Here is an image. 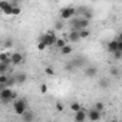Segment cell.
I'll return each instance as SVG.
<instances>
[{
    "mask_svg": "<svg viewBox=\"0 0 122 122\" xmlns=\"http://www.w3.org/2000/svg\"><path fill=\"white\" fill-rule=\"evenodd\" d=\"M68 22H69L71 30H82V29H88V27H89V23H91V20H88V19H85V17H79V16L72 17V19L68 20Z\"/></svg>",
    "mask_w": 122,
    "mask_h": 122,
    "instance_id": "1",
    "label": "cell"
},
{
    "mask_svg": "<svg viewBox=\"0 0 122 122\" xmlns=\"http://www.w3.org/2000/svg\"><path fill=\"white\" fill-rule=\"evenodd\" d=\"M15 99H17V93L12 88L5 86V88L0 89V101H2L3 103H9V102H12Z\"/></svg>",
    "mask_w": 122,
    "mask_h": 122,
    "instance_id": "2",
    "label": "cell"
},
{
    "mask_svg": "<svg viewBox=\"0 0 122 122\" xmlns=\"http://www.w3.org/2000/svg\"><path fill=\"white\" fill-rule=\"evenodd\" d=\"M13 111L17 116L23 115L26 111H27V101L25 98H19V99H15L13 101Z\"/></svg>",
    "mask_w": 122,
    "mask_h": 122,
    "instance_id": "3",
    "label": "cell"
},
{
    "mask_svg": "<svg viewBox=\"0 0 122 122\" xmlns=\"http://www.w3.org/2000/svg\"><path fill=\"white\" fill-rule=\"evenodd\" d=\"M56 40H57V37H56V35H55V32H46V33H43L40 37H39V42H43V43H46V46L47 47H50V46H55V43H56Z\"/></svg>",
    "mask_w": 122,
    "mask_h": 122,
    "instance_id": "4",
    "label": "cell"
},
{
    "mask_svg": "<svg viewBox=\"0 0 122 122\" xmlns=\"http://www.w3.org/2000/svg\"><path fill=\"white\" fill-rule=\"evenodd\" d=\"M59 16H60V19H63V20H71L72 17L76 16V7H73V6H66V7H63V9H60Z\"/></svg>",
    "mask_w": 122,
    "mask_h": 122,
    "instance_id": "5",
    "label": "cell"
},
{
    "mask_svg": "<svg viewBox=\"0 0 122 122\" xmlns=\"http://www.w3.org/2000/svg\"><path fill=\"white\" fill-rule=\"evenodd\" d=\"M76 16H79V17H85V19L91 20L92 16H93V10H92L91 7L81 6V7H76Z\"/></svg>",
    "mask_w": 122,
    "mask_h": 122,
    "instance_id": "6",
    "label": "cell"
},
{
    "mask_svg": "<svg viewBox=\"0 0 122 122\" xmlns=\"http://www.w3.org/2000/svg\"><path fill=\"white\" fill-rule=\"evenodd\" d=\"M101 118H102L101 111H98V109H95V108H92V109H89V111H88V119H89V121L96 122V121H99Z\"/></svg>",
    "mask_w": 122,
    "mask_h": 122,
    "instance_id": "7",
    "label": "cell"
},
{
    "mask_svg": "<svg viewBox=\"0 0 122 122\" xmlns=\"http://www.w3.org/2000/svg\"><path fill=\"white\" fill-rule=\"evenodd\" d=\"M79 40H82L79 30H71L69 35H68V42H69V43H76V42H79Z\"/></svg>",
    "mask_w": 122,
    "mask_h": 122,
    "instance_id": "8",
    "label": "cell"
},
{
    "mask_svg": "<svg viewBox=\"0 0 122 122\" xmlns=\"http://www.w3.org/2000/svg\"><path fill=\"white\" fill-rule=\"evenodd\" d=\"M88 119V111H85L83 108L79 109L78 112H75V121L76 122H83Z\"/></svg>",
    "mask_w": 122,
    "mask_h": 122,
    "instance_id": "9",
    "label": "cell"
},
{
    "mask_svg": "<svg viewBox=\"0 0 122 122\" xmlns=\"http://www.w3.org/2000/svg\"><path fill=\"white\" fill-rule=\"evenodd\" d=\"M10 59H12L13 65H20L23 62V55L20 52H13V53H10Z\"/></svg>",
    "mask_w": 122,
    "mask_h": 122,
    "instance_id": "10",
    "label": "cell"
},
{
    "mask_svg": "<svg viewBox=\"0 0 122 122\" xmlns=\"http://www.w3.org/2000/svg\"><path fill=\"white\" fill-rule=\"evenodd\" d=\"M106 47H108V50H109L111 53H115L116 50H119V42H118V39H112V40H109L108 45H106Z\"/></svg>",
    "mask_w": 122,
    "mask_h": 122,
    "instance_id": "11",
    "label": "cell"
},
{
    "mask_svg": "<svg viewBox=\"0 0 122 122\" xmlns=\"http://www.w3.org/2000/svg\"><path fill=\"white\" fill-rule=\"evenodd\" d=\"M20 118H22V121L23 122H32V121H35V118H36V115H35V112H32V111H26L23 115H20Z\"/></svg>",
    "mask_w": 122,
    "mask_h": 122,
    "instance_id": "12",
    "label": "cell"
},
{
    "mask_svg": "<svg viewBox=\"0 0 122 122\" xmlns=\"http://www.w3.org/2000/svg\"><path fill=\"white\" fill-rule=\"evenodd\" d=\"M85 76H86V78H96V76H98V69H96L95 66H89V68H86V71H85Z\"/></svg>",
    "mask_w": 122,
    "mask_h": 122,
    "instance_id": "13",
    "label": "cell"
},
{
    "mask_svg": "<svg viewBox=\"0 0 122 122\" xmlns=\"http://www.w3.org/2000/svg\"><path fill=\"white\" fill-rule=\"evenodd\" d=\"M60 50V55H62V56H68V55H71L72 53V50H73V47L68 43V45H65L62 49H59Z\"/></svg>",
    "mask_w": 122,
    "mask_h": 122,
    "instance_id": "14",
    "label": "cell"
},
{
    "mask_svg": "<svg viewBox=\"0 0 122 122\" xmlns=\"http://www.w3.org/2000/svg\"><path fill=\"white\" fill-rule=\"evenodd\" d=\"M65 45H68V39H63V37H57V40H56V43H55V46H56L57 49H62Z\"/></svg>",
    "mask_w": 122,
    "mask_h": 122,
    "instance_id": "15",
    "label": "cell"
},
{
    "mask_svg": "<svg viewBox=\"0 0 122 122\" xmlns=\"http://www.w3.org/2000/svg\"><path fill=\"white\" fill-rule=\"evenodd\" d=\"M22 13V7L19 5H12V16H19Z\"/></svg>",
    "mask_w": 122,
    "mask_h": 122,
    "instance_id": "16",
    "label": "cell"
},
{
    "mask_svg": "<svg viewBox=\"0 0 122 122\" xmlns=\"http://www.w3.org/2000/svg\"><path fill=\"white\" fill-rule=\"evenodd\" d=\"M10 6H12V2H9V0H2V2H0V9H2V12L7 10Z\"/></svg>",
    "mask_w": 122,
    "mask_h": 122,
    "instance_id": "17",
    "label": "cell"
},
{
    "mask_svg": "<svg viewBox=\"0 0 122 122\" xmlns=\"http://www.w3.org/2000/svg\"><path fill=\"white\" fill-rule=\"evenodd\" d=\"M16 79H17V83H25L27 81V75L26 73H17L16 75Z\"/></svg>",
    "mask_w": 122,
    "mask_h": 122,
    "instance_id": "18",
    "label": "cell"
},
{
    "mask_svg": "<svg viewBox=\"0 0 122 122\" xmlns=\"http://www.w3.org/2000/svg\"><path fill=\"white\" fill-rule=\"evenodd\" d=\"M69 108H71V111H73V112H78L79 109H82V105H81L79 102H72Z\"/></svg>",
    "mask_w": 122,
    "mask_h": 122,
    "instance_id": "19",
    "label": "cell"
},
{
    "mask_svg": "<svg viewBox=\"0 0 122 122\" xmlns=\"http://www.w3.org/2000/svg\"><path fill=\"white\" fill-rule=\"evenodd\" d=\"M63 22H65L63 19L56 20V22H55V29H56V30H62V29H63Z\"/></svg>",
    "mask_w": 122,
    "mask_h": 122,
    "instance_id": "20",
    "label": "cell"
},
{
    "mask_svg": "<svg viewBox=\"0 0 122 122\" xmlns=\"http://www.w3.org/2000/svg\"><path fill=\"white\" fill-rule=\"evenodd\" d=\"M79 33H81V39H88L91 36V32L88 29H82V30H79Z\"/></svg>",
    "mask_w": 122,
    "mask_h": 122,
    "instance_id": "21",
    "label": "cell"
},
{
    "mask_svg": "<svg viewBox=\"0 0 122 122\" xmlns=\"http://www.w3.org/2000/svg\"><path fill=\"white\" fill-rule=\"evenodd\" d=\"M93 108H95V109H98V111H101V112H102V111H103V109H105V105H103V102H96V103H95V106H93Z\"/></svg>",
    "mask_w": 122,
    "mask_h": 122,
    "instance_id": "22",
    "label": "cell"
},
{
    "mask_svg": "<svg viewBox=\"0 0 122 122\" xmlns=\"http://www.w3.org/2000/svg\"><path fill=\"white\" fill-rule=\"evenodd\" d=\"M112 56H113V59H115V60L122 59V50H116L115 53H112Z\"/></svg>",
    "mask_w": 122,
    "mask_h": 122,
    "instance_id": "23",
    "label": "cell"
},
{
    "mask_svg": "<svg viewBox=\"0 0 122 122\" xmlns=\"http://www.w3.org/2000/svg\"><path fill=\"white\" fill-rule=\"evenodd\" d=\"M46 47H47V46H46V43H43V42H39V40H37V50H40V52H42V50H46Z\"/></svg>",
    "mask_w": 122,
    "mask_h": 122,
    "instance_id": "24",
    "label": "cell"
},
{
    "mask_svg": "<svg viewBox=\"0 0 122 122\" xmlns=\"http://www.w3.org/2000/svg\"><path fill=\"white\" fill-rule=\"evenodd\" d=\"M111 75H112V76H119V69L115 68V66H112V68H111Z\"/></svg>",
    "mask_w": 122,
    "mask_h": 122,
    "instance_id": "25",
    "label": "cell"
},
{
    "mask_svg": "<svg viewBox=\"0 0 122 122\" xmlns=\"http://www.w3.org/2000/svg\"><path fill=\"white\" fill-rule=\"evenodd\" d=\"M99 85H101V86H103V89H106V88L109 86V82H108L106 79H101V82H99Z\"/></svg>",
    "mask_w": 122,
    "mask_h": 122,
    "instance_id": "26",
    "label": "cell"
},
{
    "mask_svg": "<svg viewBox=\"0 0 122 122\" xmlns=\"http://www.w3.org/2000/svg\"><path fill=\"white\" fill-rule=\"evenodd\" d=\"M47 92V85L46 83H42L40 85V93H46Z\"/></svg>",
    "mask_w": 122,
    "mask_h": 122,
    "instance_id": "27",
    "label": "cell"
},
{
    "mask_svg": "<svg viewBox=\"0 0 122 122\" xmlns=\"http://www.w3.org/2000/svg\"><path fill=\"white\" fill-rule=\"evenodd\" d=\"M45 72H46V75H49V76H53V75H55V72H53V69H52V68H46V69H45Z\"/></svg>",
    "mask_w": 122,
    "mask_h": 122,
    "instance_id": "28",
    "label": "cell"
},
{
    "mask_svg": "<svg viewBox=\"0 0 122 122\" xmlns=\"http://www.w3.org/2000/svg\"><path fill=\"white\" fill-rule=\"evenodd\" d=\"M56 109H57V112H62L63 111V105L62 103H56Z\"/></svg>",
    "mask_w": 122,
    "mask_h": 122,
    "instance_id": "29",
    "label": "cell"
},
{
    "mask_svg": "<svg viewBox=\"0 0 122 122\" xmlns=\"http://www.w3.org/2000/svg\"><path fill=\"white\" fill-rule=\"evenodd\" d=\"M116 39H118V40H122V32H121V33L118 35V37H116Z\"/></svg>",
    "mask_w": 122,
    "mask_h": 122,
    "instance_id": "30",
    "label": "cell"
},
{
    "mask_svg": "<svg viewBox=\"0 0 122 122\" xmlns=\"http://www.w3.org/2000/svg\"><path fill=\"white\" fill-rule=\"evenodd\" d=\"M119 42V50H122V40H118Z\"/></svg>",
    "mask_w": 122,
    "mask_h": 122,
    "instance_id": "31",
    "label": "cell"
}]
</instances>
